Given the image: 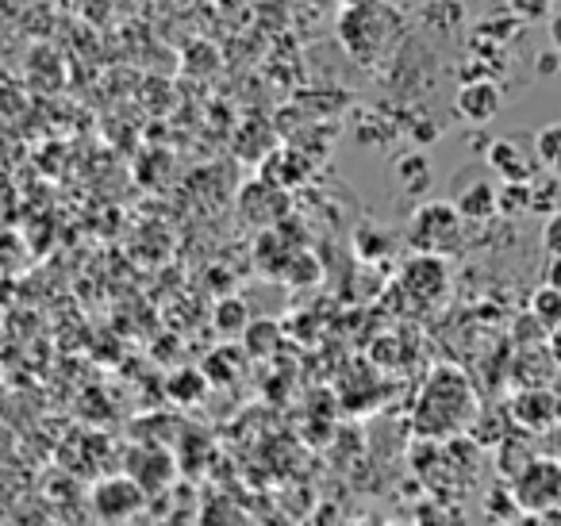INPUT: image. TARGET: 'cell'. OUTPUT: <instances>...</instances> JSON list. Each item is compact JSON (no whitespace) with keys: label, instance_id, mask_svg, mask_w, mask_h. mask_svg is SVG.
<instances>
[{"label":"cell","instance_id":"obj_1","mask_svg":"<svg viewBox=\"0 0 561 526\" xmlns=\"http://www.w3.org/2000/svg\"><path fill=\"white\" fill-rule=\"evenodd\" d=\"M400 24H404V16L385 0L354 4V9H343V16H339V43L358 66H374L392 47Z\"/></svg>","mask_w":561,"mask_h":526},{"label":"cell","instance_id":"obj_2","mask_svg":"<svg viewBox=\"0 0 561 526\" xmlns=\"http://www.w3.org/2000/svg\"><path fill=\"white\" fill-rule=\"evenodd\" d=\"M408 242L415 250H454L461 242V211L458 204H446V201H431V204H420L412 211V224H408Z\"/></svg>","mask_w":561,"mask_h":526},{"label":"cell","instance_id":"obj_3","mask_svg":"<svg viewBox=\"0 0 561 526\" xmlns=\"http://www.w3.org/2000/svg\"><path fill=\"white\" fill-rule=\"evenodd\" d=\"M515 495H519L523 511H530V515L553 511L561 500V465L550 461V457H530L515 472Z\"/></svg>","mask_w":561,"mask_h":526},{"label":"cell","instance_id":"obj_4","mask_svg":"<svg viewBox=\"0 0 561 526\" xmlns=\"http://www.w3.org/2000/svg\"><path fill=\"white\" fill-rule=\"evenodd\" d=\"M484 162L492 165L500 181H535L538 170H542V158L535 150V135L530 139H519V135H496L484 155Z\"/></svg>","mask_w":561,"mask_h":526},{"label":"cell","instance_id":"obj_5","mask_svg":"<svg viewBox=\"0 0 561 526\" xmlns=\"http://www.w3.org/2000/svg\"><path fill=\"white\" fill-rule=\"evenodd\" d=\"M147 503V488L135 477H108L93 488V515L104 523H119V518H135Z\"/></svg>","mask_w":561,"mask_h":526},{"label":"cell","instance_id":"obj_6","mask_svg":"<svg viewBox=\"0 0 561 526\" xmlns=\"http://www.w3.org/2000/svg\"><path fill=\"white\" fill-rule=\"evenodd\" d=\"M500 108H504V81L481 78V81H461L458 85L454 112H458L469 127H489L492 119L500 116Z\"/></svg>","mask_w":561,"mask_h":526},{"label":"cell","instance_id":"obj_7","mask_svg":"<svg viewBox=\"0 0 561 526\" xmlns=\"http://www.w3.org/2000/svg\"><path fill=\"white\" fill-rule=\"evenodd\" d=\"M404 288L420 304H435L446 293V262L431 250H420L404 262Z\"/></svg>","mask_w":561,"mask_h":526},{"label":"cell","instance_id":"obj_8","mask_svg":"<svg viewBox=\"0 0 561 526\" xmlns=\"http://www.w3.org/2000/svg\"><path fill=\"white\" fill-rule=\"evenodd\" d=\"M420 27L435 39H458L469 24V12L461 0H423L420 12H415Z\"/></svg>","mask_w":561,"mask_h":526},{"label":"cell","instance_id":"obj_9","mask_svg":"<svg viewBox=\"0 0 561 526\" xmlns=\"http://www.w3.org/2000/svg\"><path fill=\"white\" fill-rule=\"evenodd\" d=\"M454 204H458L461 219H469V224H489V219L500 216V185H492V181H469V185H461L458 181Z\"/></svg>","mask_w":561,"mask_h":526},{"label":"cell","instance_id":"obj_10","mask_svg":"<svg viewBox=\"0 0 561 526\" xmlns=\"http://www.w3.org/2000/svg\"><path fill=\"white\" fill-rule=\"evenodd\" d=\"M392 178H397L400 196L423 201V196L431 193V185H435V165H431V158L420 155V150H408V155H400L397 165H392Z\"/></svg>","mask_w":561,"mask_h":526},{"label":"cell","instance_id":"obj_11","mask_svg":"<svg viewBox=\"0 0 561 526\" xmlns=\"http://www.w3.org/2000/svg\"><path fill=\"white\" fill-rule=\"evenodd\" d=\"M473 35L500 43V47H515V43H519L523 35H527V20L512 16V12H504V9H489L481 20H477Z\"/></svg>","mask_w":561,"mask_h":526},{"label":"cell","instance_id":"obj_12","mask_svg":"<svg viewBox=\"0 0 561 526\" xmlns=\"http://www.w3.org/2000/svg\"><path fill=\"white\" fill-rule=\"evenodd\" d=\"M208 388H211V380L204 369H178L165 380V396H170L173 403H201Z\"/></svg>","mask_w":561,"mask_h":526},{"label":"cell","instance_id":"obj_13","mask_svg":"<svg viewBox=\"0 0 561 526\" xmlns=\"http://www.w3.org/2000/svg\"><path fill=\"white\" fill-rule=\"evenodd\" d=\"M530 319H535L546 334L558 331L561 327V288H553L550 281H542V285L530 293Z\"/></svg>","mask_w":561,"mask_h":526},{"label":"cell","instance_id":"obj_14","mask_svg":"<svg viewBox=\"0 0 561 526\" xmlns=\"http://www.w3.org/2000/svg\"><path fill=\"white\" fill-rule=\"evenodd\" d=\"M515 419H519L523 426H530V431L546 426L553 419V396H546V392L519 396V400H515Z\"/></svg>","mask_w":561,"mask_h":526},{"label":"cell","instance_id":"obj_15","mask_svg":"<svg viewBox=\"0 0 561 526\" xmlns=\"http://www.w3.org/2000/svg\"><path fill=\"white\" fill-rule=\"evenodd\" d=\"M211 319H216L219 334H242L250 327V311L239 296H224V300L216 304V311H211Z\"/></svg>","mask_w":561,"mask_h":526},{"label":"cell","instance_id":"obj_16","mask_svg":"<svg viewBox=\"0 0 561 526\" xmlns=\"http://www.w3.org/2000/svg\"><path fill=\"white\" fill-rule=\"evenodd\" d=\"M239 365H242L239 350H231V346H219L216 354H208V357H204V365H201V369L208 373V380H211V385H231V380L239 377Z\"/></svg>","mask_w":561,"mask_h":526},{"label":"cell","instance_id":"obj_17","mask_svg":"<svg viewBox=\"0 0 561 526\" xmlns=\"http://www.w3.org/2000/svg\"><path fill=\"white\" fill-rule=\"evenodd\" d=\"M558 204H561V178L558 173L530 181V211H535V216H553Z\"/></svg>","mask_w":561,"mask_h":526},{"label":"cell","instance_id":"obj_18","mask_svg":"<svg viewBox=\"0 0 561 526\" xmlns=\"http://www.w3.org/2000/svg\"><path fill=\"white\" fill-rule=\"evenodd\" d=\"M489 9H504L527 24H542L553 16V0H489Z\"/></svg>","mask_w":561,"mask_h":526},{"label":"cell","instance_id":"obj_19","mask_svg":"<svg viewBox=\"0 0 561 526\" xmlns=\"http://www.w3.org/2000/svg\"><path fill=\"white\" fill-rule=\"evenodd\" d=\"M247 354H254V357H265V354H273L277 350V327L270 323V319H250V327L247 331Z\"/></svg>","mask_w":561,"mask_h":526},{"label":"cell","instance_id":"obj_20","mask_svg":"<svg viewBox=\"0 0 561 526\" xmlns=\"http://www.w3.org/2000/svg\"><path fill=\"white\" fill-rule=\"evenodd\" d=\"M530 211V181H504L500 185V216Z\"/></svg>","mask_w":561,"mask_h":526},{"label":"cell","instance_id":"obj_21","mask_svg":"<svg viewBox=\"0 0 561 526\" xmlns=\"http://www.w3.org/2000/svg\"><path fill=\"white\" fill-rule=\"evenodd\" d=\"M535 150H538V158H542V170H550V165L558 162V155H561V119H553V124H546L542 132H535Z\"/></svg>","mask_w":561,"mask_h":526},{"label":"cell","instance_id":"obj_22","mask_svg":"<svg viewBox=\"0 0 561 526\" xmlns=\"http://www.w3.org/2000/svg\"><path fill=\"white\" fill-rule=\"evenodd\" d=\"M558 73H561V50L558 47L538 50V55H535V78L550 81V78H558Z\"/></svg>","mask_w":561,"mask_h":526},{"label":"cell","instance_id":"obj_23","mask_svg":"<svg viewBox=\"0 0 561 526\" xmlns=\"http://www.w3.org/2000/svg\"><path fill=\"white\" fill-rule=\"evenodd\" d=\"M542 247L550 250V254H561V211H553V216L546 219V227H542Z\"/></svg>","mask_w":561,"mask_h":526},{"label":"cell","instance_id":"obj_24","mask_svg":"<svg viewBox=\"0 0 561 526\" xmlns=\"http://www.w3.org/2000/svg\"><path fill=\"white\" fill-rule=\"evenodd\" d=\"M542 277L550 281L553 288H561V254H550V265H546Z\"/></svg>","mask_w":561,"mask_h":526},{"label":"cell","instance_id":"obj_25","mask_svg":"<svg viewBox=\"0 0 561 526\" xmlns=\"http://www.w3.org/2000/svg\"><path fill=\"white\" fill-rule=\"evenodd\" d=\"M550 39H553V47L561 50V12H553L550 16Z\"/></svg>","mask_w":561,"mask_h":526},{"label":"cell","instance_id":"obj_26","mask_svg":"<svg viewBox=\"0 0 561 526\" xmlns=\"http://www.w3.org/2000/svg\"><path fill=\"white\" fill-rule=\"evenodd\" d=\"M550 354H553V362L561 365V327L558 331H550Z\"/></svg>","mask_w":561,"mask_h":526},{"label":"cell","instance_id":"obj_27","mask_svg":"<svg viewBox=\"0 0 561 526\" xmlns=\"http://www.w3.org/2000/svg\"><path fill=\"white\" fill-rule=\"evenodd\" d=\"M354 4H374V0H343V9H354Z\"/></svg>","mask_w":561,"mask_h":526},{"label":"cell","instance_id":"obj_28","mask_svg":"<svg viewBox=\"0 0 561 526\" xmlns=\"http://www.w3.org/2000/svg\"><path fill=\"white\" fill-rule=\"evenodd\" d=\"M546 173H558V178H561V155H558V162H553V165H550V170H546Z\"/></svg>","mask_w":561,"mask_h":526}]
</instances>
